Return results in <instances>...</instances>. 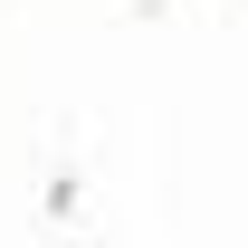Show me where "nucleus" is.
<instances>
[]
</instances>
